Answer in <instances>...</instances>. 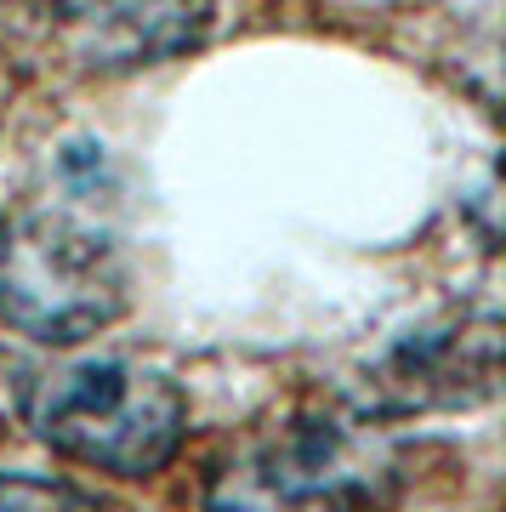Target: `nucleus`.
Instances as JSON below:
<instances>
[{
    "mask_svg": "<svg viewBox=\"0 0 506 512\" xmlns=\"http://www.w3.org/2000/svg\"><path fill=\"white\" fill-rule=\"evenodd\" d=\"M23 421L46 450L114 478H148L171 467L188 439V399L160 370L126 359L35 370L18 393Z\"/></svg>",
    "mask_w": 506,
    "mask_h": 512,
    "instance_id": "1",
    "label": "nucleus"
},
{
    "mask_svg": "<svg viewBox=\"0 0 506 512\" xmlns=\"http://www.w3.org/2000/svg\"><path fill=\"white\" fill-rule=\"evenodd\" d=\"M131 279L109 234L69 211L0 222V319L46 348L86 342L126 313Z\"/></svg>",
    "mask_w": 506,
    "mask_h": 512,
    "instance_id": "2",
    "label": "nucleus"
},
{
    "mask_svg": "<svg viewBox=\"0 0 506 512\" xmlns=\"http://www.w3.org/2000/svg\"><path fill=\"white\" fill-rule=\"evenodd\" d=\"M376 467L336 421H285L205 484V512H376Z\"/></svg>",
    "mask_w": 506,
    "mask_h": 512,
    "instance_id": "3",
    "label": "nucleus"
},
{
    "mask_svg": "<svg viewBox=\"0 0 506 512\" xmlns=\"http://www.w3.org/2000/svg\"><path fill=\"white\" fill-rule=\"evenodd\" d=\"M495 376H501V325L495 319H478V325L461 330H427L370 370L359 410L364 416L455 410V404L489 399Z\"/></svg>",
    "mask_w": 506,
    "mask_h": 512,
    "instance_id": "4",
    "label": "nucleus"
},
{
    "mask_svg": "<svg viewBox=\"0 0 506 512\" xmlns=\"http://www.w3.org/2000/svg\"><path fill=\"white\" fill-rule=\"evenodd\" d=\"M52 18L86 69H143L194 46L211 0H57Z\"/></svg>",
    "mask_w": 506,
    "mask_h": 512,
    "instance_id": "5",
    "label": "nucleus"
},
{
    "mask_svg": "<svg viewBox=\"0 0 506 512\" xmlns=\"http://www.w3.org/2000/svg\"><path fill=\"white\" fill-rule=\"evenodd\" d=\"M0 512H114V507L86 490H74V484H63V478L0 473Z\"/></svg>",
    "mask_w": 506,
    "mask_h": 512,
    "instance_id": "6",
    "label": "nucleus"
}]
</instances>
